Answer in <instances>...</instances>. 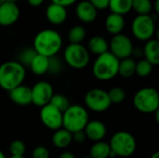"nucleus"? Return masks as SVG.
Listing matches in <instances>:
<instances>
[{"label": "nucleus", "mask_w": 159, "mask_h": 158, "mask_svg": "<svg viewBox=\"0 0 159 158\" xmlns=\"http://www.w3.org/2000/svg\"><path fill=\"white\" fill-rule=\"evenodd\" d=\"M32 102L38 107H43L49 103L53 94L52 86L47 81L37 82L33 88H31Z\"/></svg>", "instance_id": "9b49d317"}, {"label": "nucleus", "mask_w": 159, "mask_h": 158, "mask_svg": "<svg viewBox=\"0 0 159 158\" xmlns=\"http://www.w3.org/2000/svg\"><path fill=\"white\" fill-rule=\"evenodd\" d=\"M153 9L155 10V12L157 14L159 13V0H156L155 3L153 4Z\"/></svg>", "instance_id": "ea45409f"}, {"label": "nucleus", "mask_w": 159, "mask_h": 158, "mask_svg": "<svg viewBox=\"0 0 159 158\" xmlns=\"http://www.w3.org/2000/svg\"><path fill=\"white\" fill-rule=\"evenodd\" d=\"M153 70V65L147 61L145 59L141 60L138 62H136L135 67V74H137L140 77H146L148 76Z\"/></svg>", "instance_id": "c85d7f7f"}, {"label": "nucleus", "mask_w": 159, "mask_h": 158, "mask_svg": "<svg viewBox=\"0 0 159 158\" xmlns=\"http://www.w3.org/2000/svg\"><path fill=\"white\" fill-rule=\"evenodd\" d=\"M143 54L145 60L152 65H157L159 63V42L157 39H150L146 41L144 46Z\"/></svg>", "instance_id": "6ab92c4d"}, {"label": "nucleus", "mask_w": 159, "mask_h": 158, "mask_svg": "<svg viewBox=\"0 0 159 158\" xmlns=\"http://www.w3.org/2000/svg\"><path fill=\"white\" fill-rule=\"evenodd\" d=\"M65 62L76 70L84 69L89 62V50L82 44H69L63 52Z\"/></svg>", "instance_id": "0eeeda50"}, {"label": "nucleus", "mask_w": 159, "mask_h": 158, "mask_svg": "<svg viewBox=\"0 0 159 158\" xmlns=\"http://www.w3.org/2000/svg\"><path fill=\"white\" fill-rule=\"evenodd\" d=\"M125 25H126V22H125L124 16L116 14V13H110L106 17L105 22H104L106 31L113 35L122 34V31L124 30Z\"/></svg>", "instance_id": "a211bd4d"}, {"label": "nucleus", "mask_w": 159, "mask_h": 158, "mask_svg": "<svg viewBox=\"0 0 159 158\" xmlns=\"http://www.w3.org/2000/svg\"><path fill=\"white\" fill-rule=\"evenodd\" d=\"M6 2V0H0V6L2 5V4H4Z\"/></svg>", "instance_id": "c03bdc74"}, {"label": "nucleus", "mask_w": 159, "mask_h": 158, "mask_svg": "<svg viewBox=\"0 0 159 158\" xmlns=\"http://www.w3.org/2000/svg\"><path fill=\"white\" fill-rule=\"evenodd\" d=\"M61 71V61L55 56L48 58V70L52 74H58Z\"/></svg>", "instance_id": "473e14b6"}, {"label": "nucleus", "mask_w": 159, "mask_h": 158, "mask_svg": "<svg viewBox=\"0 0 159 158\" xmlns=\"http://www.w3.org/2000/svg\"><path fill=\"white\" fill-rule=\"evenodd\" d=\"M87 31L81 25H75L72 27L68 32V41L70 44H81L86 38Z\"/></svg>", "instance_id": "a878e982"}, {"label": "nucleus", "mask_w": 159, "mask_h": 158, "mask_svg": "<svg viewBox=\"0 0 159 158\" xmlns=\"http://www.w3.org/2000/svg\"><path fill=\"white\" fill-rule=\"evenodd\" d=\"M10 100L17 105L27 106L32 103V93L31 88L26 86H19L9 91Z\"/></svg>", "instance_id": "f3484780"}, {"label": "nucleus", "mask_w": 159, "mask_h": 158, "mask_svg": "<svg viewBox=\"0 0 159 158\" xmlns=\"http://www.w3.org/2000/svg\"><path fill=\"white\" fill-rule=\"evenodd\" d=\"M151 158H159V153L158 152H157V153H155L152 156H151Z\"/></svg>", "instance_id": "a19ab883"}, {"label": "nucleus", "mask_w": 159, "mask_h": 158, "mask_svg": "<svg viewBox=\"0 0 159 158\" xmlns=\"http://www.w3.org/2000/svg\"><path fill=\"white\" fill-rule=\"evenodd\" d=\"M119 60L110 51L99 55L93 64V74L101 81L113 79L118 74Z\"/></svg>", "instance_id": "7ed1b4c3"}, {"label": "nucleus", "mask_w": 159, "mask_h": 158, "mask_svg": "<svg viewBox=\"0 0 159 158\" xmlns=\"http://www.w3.org/2000/svg\"><path fill=\"white\" fill-rule=\"evenodd\" d=\"M132 9L138 15H150L153 3L151 0H132Z\"/></svg>", "instance_id": "bb28decb"}, {"label": "nucleus", "mask_w": 159, "mask_h": 158, "mask_svg": "<svg viewBox=\"0 0 159 158\" xmlns=\"http://www.w3.org/2000/svg\"><path fill=\"white\" fill-rule=\"evenodd\" d=\"M108 97L110 99L111 103H120L126 98V92L122 88L116 87L111 88L108 92Z\"/></svg>", "instance_id": "c756f323"}, {"label": "nucleus", "mask_w": 159, "mask_h": 158, "mask_svg": "<svg viewBox=\"0 0 159 158\" xmlns=\"http://www.w3.org/2000/svg\"><path fill=\"white\" fill-rule=\"evenodd\" d=\"M19 0H6V2H10V3H16Z\"/></svg>", "instance_id": "79ce46f5"}, {"label": "nucleus", "mask_w": 159, "mask_h": 158, "mask_svg": "<svg viewBox=\"0 0 159 158\" xmlns=\"http://www.w3.org/2000/svg\"><path fill=\"white\" fill-rule=\"evenodd\" d=\"M0 158H6V156H5V155L0 151Z\"/></svg>", "instance_id": "37998d69"}, {"label": "nucleus", "mask_w": 159, "mask_h": 158, "mask_svg": "<svg viewBox=\"0 0 159 158\" xmlns=\"http://www.w3.org/2000/svg\"><path fill=\"white\" fill-rule=\"evenodd\" d=\"M83 158H92V157H90V156H87V157H83Z\"/></svg>", "instance_id": "49530a36"}, {"label": "nucleus", "mask_w": 159, "mask_h": 158, "mask_svg": "<svg viewBox=\"0 0 159 158\" xmlns=\"http://www.w3.org/2000/svg\"><path fill=\"white\" fill-rule=\"evenodd\" d=\"M20 10L16 3L5 2L0 6V25L4 27L11 26L20 18Z\"/></svg>", "instance_id": "ddd939ff"}, {"label": "nucleus", "mask_w": 159, "mask_h": 158, "mask_svg": "<svg viewBox=\"0 0 159 158\" xmlns=\"http://www.w3.org/2000/svg\"><path fill=\"white\" fill-rule=\"evenodd\" d=\"M89 122L87 110L81 105H70L62 113V127L72 134L84 130Z\"/></svg>", "instance_id": "20e7f679"}, {"label": "nucleus", "mask_w": 159, "mask_h": 158, "mask_svg": "<svg viewBox=\"0 0 159 158\" xmlns=\"http://www.w3.org/2000/svg\"><path fill=\"white\" fill-rule=\"evenodd\" d=\"M72 138H73V141H75V142L82 143L86 140V135H85L84 130H81V131H77V132L73 133L72 134Z\"/></svg>", "instance_id": "c9c22d12"}, {"label": "nucleus", "mask_w": 159, "mask_h": 158, "mask_svg": "<svg viewBox=\"0 0 159 158\" xmlns=\"http://www.w3.org/2000/svg\"><path fill=\"white\" fill-rule=\"evenodd\" d=\"M131 32L140 41H148L156 33V22L151 15H137L131 23Z\"/></svg>", "instance_id": "6e6552de"}, {"label": "nucleus", "mask_w": 159, "mask_h": 158, "mask_svg": "<svg viewBox=\"0 0 159 158\" xmlns=\"http://www.w3.org/2000/svg\"><path fill=\"white\" fill-rule=\"evenodd\" d=\"M135 67H136V61L132 58L129 57L120 60L118 65V74L124 78L131 77L135 74Z\"/></svg>", "instance_id": "b1692460"}, {"label": "nucleus", "mask_w": 159, "mask_h": 158, "mask_svg": "<svg viewBox=\"0 0 159 158\" xmlns=\"http://www.w3.org/2000/svg\"><path fill=\"white\" fill-rule=\"evenodd\" d=\"M97 10H104L109 7V0H88Z\"/></svg>", "instance_id": "f704fd0d"}, {"label": "nucleus", "mask_w": 159, "mask_h": 158, "mask_svg": "<svg viewBox=\"0 0 159 158\" xmlns=\"http://www.w3.org/2000/svg\"><path fill=\"white\" fill-rule=\"evenodd\" d=\"M59 158H75V156H74L72 153H70V152H64V153H62V154L60 156V157Z\"/></svg>", "instance_id": "58836bf2"}, {"label": "nucleus", "mask_w": 159, "mask_h": 158, "mask_svg": "<svg viewBox=\"0 0 159 158\" xmlns=\"http://www.w3.org/2000/svg\"><path fill=\"white\" fill-rule=\"evenodd\" d=\"M49 103L51 105H53L55 108H57L61 113L65 112L70 106V102H69L68 99L65 96L61 95V94L53 95L50 102H49Z\"/></svg>", "instance_id": "cd10ccee"}, {"label": "nucleus", "mask_w": 159, "mask_h": 158, "mask_svg": "<svg viewBox=\"0 0 159 158\" xmlns=\"http://www.w3.org/2000/svg\"><path fill=\"white\" fill-rule=\"evenodd\" d=\"M25 78V68L19 61H6L0 65V87L7 91L20 86Z\"/></svg>", "instance_id": "f03ea898"}, {"label": "nucleus", "mask_w": 159, "mask_h": 158, "mask_svg": "<svg viewBox=\"0 0 159 158\" xmlns=\"http://www.w3.org/2000/svg\"><path fill=\"white\" fill-rule=\"evenodd\" d=\"M40 118L42 123L52 130H57L62 127V113L50 103L41 107Z\"/></svg>", "instance_id": "f8f14e48"}, {"label": "nucleus", "mask_w": 159, "mask_h": 158, "mask_svg": "<svg viewBox=\"0 0 159 158\" xmlns=\"http://www.w3.org/2000/svg\"><path fill=\"white\" fill-rule=\"evenodd\" d=\"M44 1L45 0H27V3L33 7H38L44 3Z\"/></svg>", "instance_id": "4c0bfd02"}, {"label": "nucleus", "mask_w": 159, "mask_h": 158, "mask_svg": "<svg viewBox=\"0 0 159 158\" xmlns=\"http://www.w3.org/2000/svg\"><path fill=\"white\" fill-rule=\"evenodd\" d=\"M33 158H49V152L44 146H37L33 150Z\"/></svg>", "instance_id": "72a5a7b5"}, {"label": "nucleus", "mask_w": 159, "mask_h": 158, "mask_svg": "<svg viewBox=\"0 0 159 158\" xmlns=\"http://www.w3.org/2000/svg\"><path fill=\"white\" fill-rule=\"evenodd\" d=\"M77 0H51V2L53 4H56V5H59V6H61L63 7H68L72 5H74Z\"/></svg>", "instance_id": "e433bc0d"}, {"label": "nucleus", "mask_w": 159, "mask_h": 158, "mask_svg": "<svg viewBox=\"0 0 159 158\" xmlns=\"http://www.w3.org/2000/svg\"><path fill=\"white\" fill-rule=\"evenodd\" d=\"M75 15L80 21L91 23L97 19L98 10L88 0H84L77 3L75 7Z\"/></svg>", "instance_id": "4468645a"}, {"label": "nucleus", "mask_w": 159, "mask_h": 158, "mask_svg": "<svg viewBox=\"0 0 159 158\" xmlns=\"http://www.w3.org/2000/svg\"><path fill=\"white\" fill-rule=\"evenodd\" d=\"M109 44L106 39L100 35H95L91 37L89 41V49L91 53L95 55H102L108 51Z\"/></svg>", "instance_id": "412c9836"}, {"label": "nucleus", "mask_w": 159, "mask_h": 158, "mask_svg": "<svg viewBox=\"0 0 159 158\" xmlns=\"http://www.w3.org/2000/svg\"><path fill=\"white\" fill-rule=\"evenodd\" d=\"M108 8L111 13L124 16L132 10V0H109Z\"/></svg>", "instance_id": "5701e85b"}, {"label": "nucleus", "mask_w": 159, "mask_h": 158, "mask_svg": "<svg viewBox=\"0 0 159 158\" xmlns=\"http://www.w3.org/2000/svg\"><path fill=\"white\" fill-rule=\"evenodd\" d=\"M62 38L53 29H44L36 34L34 39V49L39 55L50 58L61 48Z\"/></svg>", "instance_id": "f257e3e1"}, {"label": "nucleus", "mask_w": 159, "mask_h": 158, "mask_svg": "<svg viewBox=\"0 0 159 158\" xmlns=\"http://www.w3.org/2000/svg\"><path fill=\"white\" fill-rule=\"evenodd\" d=\"M110 52L119 61L130 57L133 52V44L130 38L123 34H116L112 37L110 44Z\"/></svg>", "instance_id": "9d476101"}, {"label": "nucleus", "mask_w": 159, "mask_h": 158, "mask_svg": "<svg viewBox=\"0 0 159 158\" xmlns=\"http://www.w3.org/2000/svg\"><path fill=\"white\" fill-rule=\"evenodd\" d=\"M73 142L72 133L65 129H60L55 130L52 136V143L57 148H66Z\"/></svg>", "instance_id": "aec40b11"}, {"label": "nucleus", "mask_w": 159, "mask_h": 158, "mask_svg": "<svg viewBox=\"0 0 159 158\" xmlns=\"http://www.w3.org/2000/svg\"><path fill=\"white\" fill-rule=\"evenodd\" d=\"M31 71L36 75H42L48 70V58L36 54L30 63Z\"/></svg>", "instance_id": "4be33fe9"}, {"label": "nucleus", "mask_w": 159, "mask_h": 158, "mask_svg": "<svg viewBox=\"0 0 159 158\" xmlns=\"http://www.w3.org/2000/svg\"><path fill=\"white\" fill-rule=\"evenodd\" d=\"M46 18L53 25H61L67 19V10L65 7L51 3L46 8Z\"/></svg>", "instance_id": "2eb2a0df"}, {"label": "nucleus", "mask_w": 159, "mask_h": 158, "mask_svg": "<svg viewBox=\"0 0 159 158\" xmlns=\"http://www.w3.org/2000/svg\"><path fill=\"white\" fill-rule=\"evenodd\" d=\"M85 103L90 110L97 113L106 111L112 104L107 91L102 88H93L88 91L85 96Z\"/></svg>", "instance_id": "1a4fd4ad"}, {"label": "nucleus", "mask_w": 159, "mask_h": 158, "mask_svg": "<svg viewBox=\"0 0 159 158\" xmlns=\"http://www.w3.org/2000/svg\"><path fill=\"white\" fill-rule=\"evenodd\" d=\"M134 107L144 114H153L158 111L159 95L153 88H143L136 92L133 98Z\"/></svg>", "instance_id": "39448f33"}, {"label": "nucleus", "mask_w": 159, "mask_h": 158, "mask_svg": "<svg viewBox=\"0 0 159 158\" xmlns=\"http://www.w3.org/2000/svg\"><path fill=\"white\" fill-rule=\"evenodd\" d=\"M26 147L22 141L15 140L9 145V151L12 156H23Z\"/></svg>", "instance_id": "7c9ffc66"}, {"label": "nucleus", "mask_w": 159, "mask_h": 158, "mask_svg": "<svg viewBox=\"0 0 159 158\" xmlns=\"http://www.w3.org/2000/svg\"><path fill=\"white\" fill-rule=\"evenodd\" d=\"M110 152H111V148L109 144L102 142H97L90 148V157L108 158Z\"/></svg>", "instance_id": "393cba45"}, {"label": "nucleus", "mask_w": 159, "mask_h": 158, "mask_svg": "<svg viewBox=\"0 0 159 158\" xmlns=\"http://www.w3.org/2000/svg\"><path fill=\"white\" fill-rule=\"evenodd\" d=\"M109 145L116 156L128 157L136 150L135 138L127 131H118L114 134Z\"/></svg>", "instance_id": "423d86ee"}, {"label": "nucleus", "mask_w": 159, "mask_h": 158, "mask_svg": "<svg viewBox=\"0 0 159 158\" xmlns=\"http://www.w3.org/2000/svg\"><path fill=\"white\" fill-rule=\"evenodd\" d=\"M10 158H24L23 156H11Z\"/></svg>", "instance_id": "a18cd8bd"}, {"label": "nucleus", "mask_w": 159, "mask_h": 158, "mask_svg": "<svg viewBox=\"0 0 159 158\" xmlns=\"http://www.w3.org/2000/svg\"><path fill=\"white\" fill-rule=\"evenodd\" d=\"M84 130L86 137L94 142H101L106 135L105 125L98 120L89 121Z\"/></svg>", "instance_id": "dca6fc26"}, {"label": "nucleus", "mask_w": 159, "mask_h": 158, "mask_svg": "<svg viewBox=\"0 0 159 158\" xmlns=\"http://www.w3.org/2000/svg\"><path fill=\"white\" fill-rule=\"evenodd\" d=\"M37 53L35 52V50L34 48H25L20 55V63L24 65H30V63L32 62L33 59L35 57Z\"/></svg>", "instance_id": "2f4dec72"}]
</instances>
